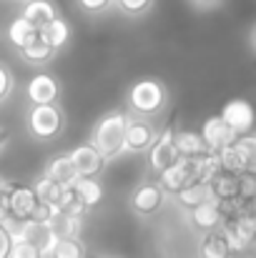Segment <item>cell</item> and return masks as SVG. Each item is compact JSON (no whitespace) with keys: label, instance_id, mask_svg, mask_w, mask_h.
I'll list each match as a JSON object with an SVG mask.
<instances>
[{"label":"cell","instance_id":"cell-1","mask_svg":"<svg viewBox=\"0 0 256 258\" xmlns=\"http://www.w3.org/2000/svg\"><path fill=\"white\" fill-rule=\"evenodd\" d=\"M171 93L161 78H138L126 90V113L136 118H159L169 108Z\"/></svg>","mask_w":256,"mask_h":258},{"label":"cell","instance_id":"cell-2","mask_svg":"<svg viewBox=\"0 0 256 258\" xmlns=\"http://www.w3.org/2000/svg\"><path fill=\"white\" fill-rule=\"evenodd\" d=\"M126 123H128V113L126 110H108L103 113L90 136H88V143L106 158V161H113L116 156H123V136H126Z\"/></svg>","mask_w":256,"mask_h":258},{"label":"cell","instance_id":"cell-3","mask_svg":"<svg viewBox=\"0 0 256 258\" xmlns=\"http://www.w3.org/2000/svg\"><path fill=\"white\" fill-rule=\"evenodd\" d=\"M25 128H28L30 138H35L40 143L58 141L66 131V113L58 103L30 105L25 113Z\"/></svg>","mask_w":256,"mask_h":258},{"label":"cell","instance_id":"cell-4","mask_svg":"<svg viewBox=\"0 0 256 258\" xmlns=\"http://www.w3.org/2000/svg\"><path fill=\"white\" fill-rule=\"evenodd\" d=\"M159 136V125L148 118H136V115H128V123H126V136H123V153L128 156H141V153H148V148L153 146Z\"/></svg>","mask_w":256,"mask_h":258},{"label":"cell","instance_id":"cell-5","mask_svg":"<svg viewBox=\"0 0 256 258\" xmlns=\"http://www.w3.org/2000/svg\"><path fill=\"white\" fill-rule=\"evenodd\" d=\"M173 133H176V128L166 125L164 131H159L153 146L148 148V171L153 178H159L166 168H171L178 161V153H176V146H173Z\"/></svg>","mask_w":256,"mask_h":258},{"label":"cell","instance_id":"cell-6","mask_svg":"<svg viewBox=\"0 0 256 258\" xmlns=\"http://www.w3.org/2000/svg\"><path fill=\"white\" fill-rule=\"evenodd\" d=\"M164 201H166V190L159 185V180H146L141 185L133 188L128 203H131V211L138 213V216H153L164 208Z\"/></svg>","mask_w":256,"mask_h":258},{"label":"cell","instance_id":"cell-7","mask_svg":"<svg viewBox=\"0 0 256 258\" xmlns=\"http://www.w3.org/2000/svg\"><path fill=\"white\" fill-rule=\"evenodd\" d=\"M221 120L236 133V136H246V133H251V128H254L256 123V110L254 105L249 103V100H244V98H234V100H229L224 108H221Z\"/></svg>","mask_w":256,"mask_h":258},{"label":"cell","instance_id":"cell-8","mask_svg":"<svg viewBox=\"0 0 256 258\" xmlns=\"http://www.w3.org/2000/svg\"><path fill=\"white\" fill-rule=\"evenodd\" d=\"M68 158H71L73 168L78 173V178H100L103 171H106V166H108V161L90 143H81V146L71 148Z\"/></svg>","mask_w":256,"mask_h":258},{"label":"cell","instance_id":"cell-9","mask_svg":"<svg viewBox=\"0 0 256 258\" xmlns=\"http://www.w3.org/2000/svg\"><path fill=\"white\" fill-rule=\"evenodd\" d=\"M25 98H28L30 105L58 103V98H61V83H58V78L50 76V73H35L25 83Z\"/></svg>","mask_w":256,"mask_h":258},{"label":"cell","instance_id":"cell-10","mask_svg":"<svg viewBox=\"0 0 256 258\" xmlns=\"http://www.w3.org/2000/svg\"><path fill=\"white\" fill-rule=\"evenodd\" d=\"M5 203H8L13 221H30L33 211L38 206V196H35L33 185H10L5 193Z\"/></svg>","mask_w":256,"mask_h":258},{"label":"cell","instance_id":"cell-11","mask_svg":"<svg viewBox=\"0 0 256 258\" xmlns=\"http://www.w3.org/2000/svg\"><path fill=\"white\" fill-rule=\"evenodd\" d=\"M201 138H203V143H206V151H214V153H219L221 148H226V146H231L239 136L221 120V115H211V118H206L203 120V125H201Z\"/></svg>","mask_w":256,"mask_h":258},{"label":"cell","instance_id":"cell-12","mask_svg":"<svg viewBox=\"0 0 256 258\" xmlns=\"http://www.w3.org/2000/svg\"><path fill=\"white\" fill-rule=\"evenodd\" d=\"M43 175H45L48 180L58 183L61 188H71V185L78 180V173H76V168H73L68 153H58V156H53V158L45 163Z\"/></svg>","mask_w":256,"mask_h":258},{"label":"cell","instance_id":"cell-13","mask_svg":"<svg viewBox=\"0 0 256 258\" xmlns=\"http://www.w3.org/2000/svg\"><path fill=\"white\" fill-rule=\"evenodd\" d=\"M191 221L198 231L209 233V231H219L224 226V213L219 208V201H209V203H201L196 208H191Z\"/></svg>","mask_w":256,"mask_h":258},{"label":"cell","instance_id":"cell-14","mask_svg":"<svg viewBox=\"0 0 256 258\" xmlns=\"http://www.w3.org/2000/svg\"><path fill=\"white\" fill-rule=\"evenodd\" d=\"M20 15L33 25V28H38V30H43L56 15H58V10H56V5H53V0H28V3H23V10H20Z\"/></svg>","mask_w":256,"mask_h":258},{"label":"cell","instance_id":"cell-15","mask_svg":"<svg viewBox=\"0 0 256 258\" xmlns=\"http://www.w3.org/2000/svg\"><path fill=\"white\" fill-rule=\"evenodd\" d=\"M5 35H8V43H10L15 50H23L25 45H30V43L40 35V30H38V28H33L23 15H15V18L10 20V25H8Z\"/></svg>","mask_w":256,"mask_h":258},{"label":"cell","instance_id":"cell-16","mask_svg":"<svg viewBox=\"0 0 256 258\" xmlns=\"http://www.w3.org/2000/svg\"><path fill=\"white\" fill-rule=\"evenodd\" d=\"M173 146L178 158H196L206 153V143L198 131H176L173 133Z\"/></svg>","mask_w":256,"mask_h":258},{"label":"cell","instance_id":"cell-17","mask_svg":"<svg viewBox=\"0 0 256 258\" xmlns=\"http://www.w3.org/2000/svg\"><path fill=\"white\" fill-rule=\"evenodd\" d=\"M209 185H211V193H214V198L219 203L239 198V175H234V173L219 171L209 180Z\"/></svg>","mask_w":256,"mask_h":258},{"label":"cell","instance_id":"cell-18","mask_svg":"<svg viewBox=\"0 0 256 258\" xmlns=\"http://www.w3.org/2000/svg\"><path fill=\"white\" fill-rule=\"evenodd\" d=\"M40 35H43V40L58 53L61 48H66L68 45V40H71V25H68V20L66 18H61V15H56L43 30H40Z\"/></svg>","mask_w":256,"mask_h":258},{"label":"cell","instance_id":"cell-19","mask_svg":"<svg viewBox=\"0 0 256 258\" xmlns=\"http://www.w3.org/2000/svg\"><path fill=\"white\" fill-rule=\"evenodd\" d=\"M198 256L201 258H231L234 256V253L229 251V243H226L221 228H219V231H209V233H203L201 246H198Z\"/></svg>","mask_w":256,"mask_h":258},{"label":"cell","instance_id":"cell-20","mask_svg":"<svg viewBox=\"0 0 256 258\" xmlns=\"http://www.w3.org/2000/svg\"><path fill=\"white\" fill-rule=\"evenodd\" d=\"M176 201L183 206V208H196V206H201V203H209V201H214V193H211V185L209 183H191V185H186V188H181L178 193H176Z\"/></svg>","mask_w":256,"mask_h":258},{"label":"cell","instance_id":"cell-21","mask_svg":"<svg viewBox=\"0 0 256 258\" xmlns=\"http://www.w3.org/2000/svg\"><path fill=\"white\" fill-rule=\"evenodd\" d=\"M20 53V58L28 63V66H45V63H50L53 58H56V50L43 40V35H38L30 45H25L23 50H18Z\"/></svg>","mask_w":256,"mask_h":258},{"label":"cell","instance_id":"cell-22","mask_svg":"<svg viewBox=\"0 0 256 258\" xmlns=\"http://www.w3.org/2000/svg\"><path fill=\"white\" fill-rule=\"evenodd\" d=\"M50 231L56 233V238H81V228H83V218L76 216H66V213H56V218L48 223Z\"/></svg>","mask_w":256,"mask_h":258},{"label":"cell","instance_id":"cell-23","mask_svg":"<svg viewBox=\"0 0 256 258\" xmlns=\"http://www.w3.org/2000/svg\"><path fill=\"white\" fill-rule=\"evenodd\" d=\"M219 163H221V171H226V173H234V175L246 173V158H244V153L239 151L236 141H234L231 146H226V148L219 151Z\"/></svg>","mask_w":256,"mask_h":258},{"label":"cell","instance_id":"cell-24","mask_svg":"<svg viewBox=\"0 0 256 258\" xmlns=\"http://www.w3.org/2000/svg\"><path fill=\"white\" fill-rule=\"evenodd\" d=\"M33 190H35L38 201L50 203V206H56V208H58V203H61V198H63V190H66V188H61L58 183H53V180H48L45 175H40V178L33 183Z\"/></svg>","mask_w":256,"mask_h":258},{"label":"cell","instance_id":"cell-25","mask_svg":"<svg viewBox=\"0 0 256 258\" xmlns=\"http://www.w3.org/2000/svg\"><path fill=\"white\" fill-rule=\"evenodd\" d=\"M73 188H76V193L81 196V201H83L88 208H93V206L100 203V198H103V188H100L98 178H78V180L73 183Z\"/></svg>","mask_w":256,"mask_h":258},{"label":"cell","instance_id":"cell-26","mask_svg":"<svg viewBox=\"0 0 256 258\" xmlns=\"http://www.w3.org/2000/svg\"><path fill=\"white\" fill-rule=\"evenodd\" d=\"M85 256H88V251L81 243V238H61L53 246L48 258H85Z\"/></svg>","mask_w":256,"mask_h":258},{"label":"cell","instance_id":"cell-27","mask_svg":"<svg viewBox=\"0 0 256 258\" xmlns=\"http://www.w3.org/2000/svg\"><path fill=\"white\" fill-rule=\"evenodd\" d=\"M156 0H116V8L126 15V18H143L153 10Z\"/></svg>","mask_w":256,"mask_h":258},{"label":"cell","instance_id":"cell-28","mask_svg":"<svg viewBox=\"0 0 256 258\" xmlns=\"http://www.w3.org/2000/svg\"><path fill=\"white\" fill-rule=\"evenodd\" d=\"M236 146H239V151L246 158V173H256V136L254 133L239 136L236 138Z\"/></svg>","mask_w":256,"mask_h":258},{"label":"cell","instance_id":"cell-29","mask_svg":"<svg viewBox=\"0 0 256 258\" xmlns=\"http://www.w3.org/2000/svg\"><path fill=\"white\" fill-rule=\"evenodd\" d=\"M8 258H43V253H40L33 243H28V241H23V238H13Z\"/></svg>","mask_w":256,"mask_h":258},{"label":"cell","instance_id":"cell-30","mask_svg":"<svg viewBox=\"0 0 256 258\" xmlns=\"http://www.w3.org/2000/svg\"><path fill=\"white\" fill-rule=\"evenodd\" d=\"M76 5L85 15H106L108 10L116 8V0H76Z\"/></svg>","mask_w":256,"mask_h":258},{"label":"cell","instance_id":"cell-31","mask_svg":"<svg viewBox=\"0 0 256 258\" xmlns=\"http://www.w3.org/2000/svg\"><path fill=\"white\" fill-rule=\"evenodd\" d=\"M13 90H15V76L5 63H0V103H5L13 95Z\"/></svg>","mask_w":256,"mask_h":258},{"label":"cell","instance_id":"cell-32","mask_svg":"<svg viewBox=\"0 0 256 258\" xmlns=\"http://www.w3.org/2000/svg\"><path fill=\"white\" fill-rule=\"evenodd\" d=\"M256 193V173H241L239 175V198L241 201H254Z\"/></svg>","mask_w":256,"mask_h":258},{"label":"cell","instance_id":"cell-33","mask_svg":"<svg viewBox=\"0 0 256 258\" xmlns=\"http://www.w3.org/2000/svg\"><path fill=\"white\" fill-rule=\"evenodd\" d=\"M10 243H13V238H10L8 228L0 223V258H8V253H10Z\"/></svg>","mask_w":256,"mask_h":258},{"label":"cell","instance_id":"cell-34","mask_svg":"<svg viewBox=\"0 0 256 258\" xmlns=\"http://www.w3.org/2000/svg\"><path fill=\"white\" fill-rule=\"evenodd\" d=\"M10 218V211H8V203H5V196L0 198V223H5Z\"/></svg>","mask_w":256,"mask_h":258},{"label":"cell","instance_id":"cell-35","mask_svg":"<svg viewBox=\"0 0 256 258\" xmlns=\"http://www.w3.org/2000/svg\"><path fill=\"white\" fill-rule=\"evenodd\" d=\"M191 3H193L196 8H216L221 0H191Z\"/></svg>","mask_w":256,"mask_h":258},{"label":"cell","instance_id":"cell-36","mask_svg":"<svg viewBox=\"0 0 256 258\" xmlns=\"http://www.w3.org/2000/svg\"><path fill=\"white\" fill-rule=\"evenodd\" d=\"M8 188H10V183H8V180H5V178L0 175V198H3V196L8 193Z\"/></svg>","mask_w":256,"mask_h":258},{"label":"cell","instance_id":"cell-37","mask_svg":"<svg viewBox=\"0 0 256 258\" xmlns=\"http://www.w3.org/2000/svg\"><path fill=\"white\" fill-rule=\"evenodd\" d=\"M8 136H10V133H8L5 128H0V151L5 148V143H8Z\"/></svg>","mask_w":256,"mask_h":258},{"label":"cell","instance_id":"cell-38","mask_svg":"<svg viewBox=\"0 0 256 258\" xmlns=\"http://www.w3.org/2000/svg\"><path fill=\"white\" fill-rule=\"evenodd\" d=\"M249 43H251V48H254V53H256V23H254V28H251V33H249Z\"/></svg>","mask_w":256,"mask_h":258},{"label":"cell","instance_id":"cell-39","mask_svg":"<svg viewBox=\"0 0 256 258\" xmlns=\"http://www.w3.org/2000/svg\"><path fill=\"white\" fill-rule=\"evenodd\" d=\"M85 258H113V256H103V253H88Z\"/></svg>","mask_w":256,"mask_h":258},{"label":"cell","instance_id":"cell-40","mask_svg":"<svg viewBox=\"0 0 256 258\" xmlns=\"http://www.w3.org/2000/svg\"><path fill=\"white\" fill-rule=\"evenodd\" d=\"M251 203H254V206H256V193H254V201H251Z\"/></svg>","mask_w":256,"mask_h":258},{"label":"cell","instance_id":"cell-41","mask_svg":"<svg viewBox=\"0 0 256 258\" xmlns=\"http://www.w3.org/2000/svg\"><path fill=\"white\" fill-rule=\"evenodd\" d=\"M18 3H28V0H18Z\"/></svg>","mask_w":256,"mask_h":258}]
</instances>
